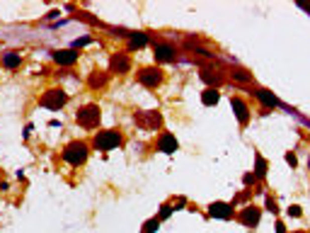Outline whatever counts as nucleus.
Wrapping results in <instances>:
<instances>
[{"mask_svg": "<svg viewBox=\"0 0 310 233\" xmlns=\"http://www.w3.org/2000/svg\"><path fill=\"white\" fill-rule=\"evenodd\" d=\"M99 119H102V110H99L97 105H92V102L78 107V112H75V122H78V126L87 129V131L97 129V126H99Z\"/></svg>", "mask_w": 310, "mask_h": 233, "instance_id": "obj_1", "label": "nucleus"}, {"mask_svg": "<svg viewBox=\"0 0 310 233\" xmlns=\"http://www.w3.org/2000/svg\"><path fill=\"white\" fill-rule=\"evenodd\" d=\"M87 156H90V148L82 143V141H70L66 148L61 151V158L66 161L68 165H85V161H87Z\"/></svg>", "mask_w": 310, "mask_h": 233, "instance_id": "obj_2", "label": "nucleus"}, {"mask_svg": "<svg viewBox=\"0 0 310 233\" xmlns=\"http://www.w3.org/2000/svg\"><path fill=\"white\" fill-rule=\"evenodd\" d=\"M122 131H117V129H105V131H97V136L92 138L94 148L97 151H114V148H119L122 146Z\"/></svg>", "mask_w": 310, "mask_h": 233, "instance_id": "obj_3", "label": "nucleus"}, {"mask_svg": "<svg viewBox=\"0 0 310 233\" xmlns=\"http://www.w3.org/2000/svg\"><path fill=\"white\" fill-rule=\"evenodd\" d=\"M136 81L141 83L143 88H148V90H155V88H160L162 81H165V73H162L158 66H146V68H141L136 73Z\"/></svg>", "mask_w": 310, "mask_h": 233, "instance_id": "obj_4", "label": "nucleus"}, {"mask_svg": "<svg viewBox=\"0 0 310 233\" xmlns=\"http://www.w3.org/2000/svg\"><path fill=\"white\" fill-rule=\"evenodd\" d=\"M39 105L41 107H46V110H51V112H58V110H63V107L68 105V95L63 93V90H58V88L46 90V93L41 95Z\"/></svg>", "mask_w": 310, "mask_h": 233, "instance_id": "obj_5", "label": "nucleus"}, {"mask_svg": "<svg viewBox=\"0 0 310 233\" xmlns=\"http://www.w3.org/2000/svg\"><path fill=\"white\" fill-rule=\"evenodd\" d=\"M262 214H264V211H262L259 206H255V204H245L243 209H240V211L235 214V219L240 221L245 228H257V226H259V221H262Z\"/></svg>", "mask_w": 310, "mask_h": 233, "instance_id": "obj_6", "label": "nucleus"}, {"mask_svg": "<svg viewBox=\"0 0 310 233\" xmlns=\"http://www.w3.org/2000/svg\"><path fill=\"white\" fill-rule=\"evenodd\" d=\"M134 119H136V124H138L141 129H146V131H155V129H160L162 126V114L160 112H155V110L138 112Z\"/></svg>", "mask_w": 310, "mask_h": 233, "instance_id": "obj_7", "label": "nucleus"}, {"mask_svg": "<svg viewBox=\"0 0 310 233\" xmlns=\"http://www.w3.org/2000/svg\"><path fill=\"white\" fill-rule=\"evenodd\" d=\"M230 107H233V112H235V117H238V124L240 126H247L250 124V117H252V112H250V105L245 102L240 95H233L230 97Z\"/></svg>", "mask_w": 310, "mask_h": 233, "instance_id": "obj_8", "label": "nucleus"}, {"mask_svg": "<svg viewBox=\"0 0 310 233\" xmlns=\"http://www.w3.org/2000/svg\"><path fill=\"white\" fill-rule=\"evenodd\" d=\"M209 216L211 219H221V221H230L235 216V204L233 202H214L209 206Z\"/></svg>", "mask_w": 310, "mask_h": 233, "instance_id": "obj_9", "label": "nucleus"}, {"mask_svg": "<svg viewBox=\"0 0 310 233\" xmlns=\"http://www.w3.org/2000/svg\"><path fill=\"white\" fill-rule=\"evenodd\" d=\"M252 95H255V100L264 107V110H276V107H281V100L274 95L271 90H267V88H255Z\"/></svg>", "mask_w": 310, "mask_h": 233, "instance_id": "obj_10", "label": "nucleus"}, {"mask_svg": "<svg viewBox=\"0 0 310 233\" xmlns=\"http://www.w3.org/2000/svg\"><path fill=\"white\" fill-rule=\"evenodd\" d=\"M175 46H170V44H155L153 46V58H155V63H172L175 61Z\"/></svg>", "mask_w": 310, "mask_h": 233, "instance_id": "obj_11", "label": "nucleus"}, {"mask_svg": "<svg viewBox=\"0 0 310 233\" xmlns=\"http://www.w3.org/2000/svg\"><path fill=\"white\" fill-rule=\"evenodd\" d=\"M109 70L117 73V75L129 73V70H131V58H129V54H112V58H109Z\"/></svg>", "mask_w": 310, "mask_h": 233, "instance_id": "obj_12", "label": "nucleus"}, {"mask_svg": "<svg viewBox=\"0 0 310 233\" xmlns=\"http://www.w3.org/2000/svg\"><path fill=\"white\" fill-rule=\"evenodd\" d=\"M155 148L160 153H175L179 148V143H177L175 134H170V131H162L160 136H158V143H155Z\"/></svg>", "mask_w": 310, "mask_h": 233, "instance_id": "obj_13", "label": "nucleus"}, {"mask_svg": "<svg viewBox=\"0 0 310 233\" xmlns=\"http://www.w3.org/2000/svg\"><path fill=\"white\" fill-rule=\"evenodd\" d=\"M54 61L63 68H70L78 63V51L75 49H61V51H54Z\"/></svg>", "mask_w": 310, "mask_h": 233, "instance_id": "obj_14", "label": "nucleus"}, {"mask_svg": "<svg viewBox=\"0 0 310 233\" xmlns=\"http://www.w3.org/2000/svg\"><path fill=\"white\" fill-rule=\"evenodd\" d=\"M150 44V37L146 32H131L129 34V49L131 51H141V49H146Z\"/></svg>", "mask_w": 310, "mask_h": 233, "instance_id": "obj_15", "label": "nucleus"}, {"mask_svg": "<svg viewBox=\"0 0 310 233\" xmlns=\"http://www.w3.org/2000/svg\"><path fill=\"white\" fill-rule=\"evenodd\" d=\"M109 83V78H107V73L105 70H92L90 73V78H87V85L92 88V90H97V88H105Z\"/></svg>", "mask_w": 310, "mask_h": 233, "instance_id": "obj_16", "label": "nucleus"}, {"mask_svg": "<svg viewBox=\"0 0 310 233\" xmlns=\"http://www.w3.org/2000/svg\"><path fill=\"white\" fill-rule=\"evenodd\" d=\"M218 100H221V93H218L216 88H206V90L201 93V105H206V107L218 105Z\"/></svg>", "mask_w": 310, "mask_h": 233, "instance_id": "obj_17", "label": "nucleus"}, {"mask_svg": "<svg viewBox=\"0 0 310 233\" xmlns=\"http://www.w3.org/2000/svg\"><path fill=\"white\" fill-rule=\"evenodd\" d=\"M267 168H269V165H267V161H264L262 156H257V158H255V170H252V173H255V178L257 180L267 178Z\"/></svg>", "mask_w": 310, "mask_h": 233, "instance_id": "obj_18", "label": "nucleus"}, {"mask_svg": "<svg viewBox=\"0 0 310 233\" xmlns=\"http://www.w3.org/2000/svg\"><path fill=\"white\" fill-rule=\"evenodd\" d=\"M230 75H233V81H238V83H252V73H247L243 68H233Z\"/></svg>", "mask_w": 310, "mask_h": 233, "instance_id": "obj_19", "label": "nucleus"}, {"mask_svg": "<svg viewBox=\"0 0 310 233\" xmlns=\"http://www.w3.org/2000/svg\"><path fill=\"white\" fill-rule=\"evenodd\" d=\"M158 228H160V219H158V216H150V219L141 226V233H155Z\"/></svg>", "mask_w": 310, "mask_h": 233, "instance_id": "obj_20", "label": "nucleus"}, {"mask_svg": "<svg viewBox=\"0 0 310 233\" xmlns=\"http://www.w3.org/2000/svg\"><path fill=\"white\" fill-rule=\"evenodd\" d=\"M20 63H22L20 54H5L3 56V66H5V68H17Z\"/></svg>", "mask_w": 310, "mask_h": 233, "instance_id": "obj_21", "label": "nucleus"}, {"mask_svg": "<svg viewBox=\"0 0 310 233\" xmlns=\"http://www.w3.org/2000/svg\"><path fill=\"white\" fill-rule=\"evenodd\" d=\"M201 81L209 83V85H218V83H221V75H218L216 70H201Z\"/></svg>", "mask_w": 310, "mask_h": 233, "instance_id": "obj_22", "label": "nucleus"}, {"mask_svg": "<svg viewBox=\"0 0 310 233\" xmlns=\"http://www.w3.org/2000/svg\"><path fill=\"white\" fill-rule=\"evenodd\" d=\"M286 214H288L291 219H300V216H303V206H300V204H288Z\"/></svg>", "mask_w": 310, "mask_h": 233, "instance_id": "obj_23", "label": "nucleus"}, {"mask_svg": "<svg viewBox=\"0 0 310 233\" xmlns=\"http://www.w3.org/2000/svg\"><path fill=\"white\" fill-rule=\"evenodd\" d=\"M175 214V209H172V204H162L160 206V214H158V219L160 221H165V219H170Z\"/></svg>", "mask_w": 310, "mask_h": 233, "instance_id": "obj_24", "label": "nucleus"}, {"mask_svg": "<svg viewBox=\"0 0 310 233\" xmlns=\"http://www.w3.org/2000/svg\"><path fill=\"white\" fill-rule=\"evenodd\" d=\"M264 206H267V211H271V214H279V204L274 202V197H271V194H267V202H264Z\"/></svg>", "mask_w": 310, "mask_h": 233, "instance_id": "obj_25", "label": "nucleus"}, {"mask_svg": "<svg viewBox=\"0 0 310 233\" xmlns=\"http://www.w3.org/2000/svg\"><path fill=\"white\" fill-rule=\"evenodd\" d=\"M92 37H80V39H75L73 41V46L70 49H80V46H87V44H92Z\"/></svg>", "mask_w": 310, "mask_h": 233, "instance_id": "obj_26", "label": "nucleus"}, {"mask_svg": "<svg viewBox=\"0 0 310 233\" xmlns=\"http://www.w3.org/2000/svg\"><path fill=\"white\" fill-rule=\"evenodd\" d=\"M283 161H286V163L291 165V168H298V158H296V153H293V151H286Z\"/></svg>", "mask_w": 310, "mask_h": 233, "instance_id": "obj_27", "label": "nucleus"}, {"mask_svg": "<svg viewBox=\"0 0 310 233\" xmlns=\"http://www.w3.org/2000/svg\"><path fill=\"white\" fill-rule=\"evenodd\" d=\"M243 182H245V187H250V185H255V182H257V178H255V173H245V178H243Z\"/></svg>", "mask_w": 310, "mask_h": 233, "instance_id": "obj_28", "label": "nucleus"}, {"mask_svg": "<svg viewBox=\"0 0 310 233\" xmlns=\"http://www.w3.org/2000/svg\"><path fill=\"white\" fill-rule=\"evenodd\" d=\"M274 231H276V233H288V231H286V223H283L281 219L276 221V226H274Z\"/></svg>", "mask_w": 310, "mask_h": 233, "instance_id": "obj_29", "label": "nucleus"}, {"mask_svg": "<svg viewBox=\"0 0 310 233\" xmlns=\"http://www.w3.org/2000/svg\"><path fill=\"white\" fill-rule=\"evenodd\" d=\"M184 204H187V199H184V197H179V199H177L175 204H172V209H182Z\"/></svg>", "mask_w": 310, "mask_h": 233, "instance_id": "obj_30", "label": "nucleus"}, {"mask_svg": "<svg viewBox=\"0 0 310 233\" xmlns=\"http://www.w3.org/2000/svg\"><path fill=\"white\" fill-rule=\"evenodd\" d=\"M308 170H310V153H308Z\"/></svg>", "mask_w": 310, "mask_h": 233, "instance_id": "obj_31", "label": "nucleus"}, {"mask_svg": "<svg viewBox=\"0 0 310 233\" xmlns=\"http://www.w3.org/2000/svg\"><path fill=\"white\" fill-rule=\"evenodd\" d=\"M291 233H305V231H291Z\"/></svg>", "mask_w": 310, "mask_h": 233, "instance_id": "obj_32", "label": "nucleus"}]
</instances>
